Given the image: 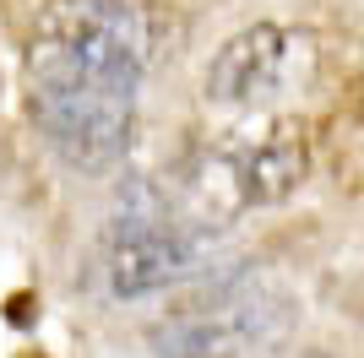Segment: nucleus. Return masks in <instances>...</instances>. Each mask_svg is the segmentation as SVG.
Segmentation results:
<instances>
[{
  "label": "nucleus",
  "mask_w": 364,
  "mask_h": 358,
  "mask_svg": "<svg viewBox=\"0 0 364 358\" xmlns=\"http://www.w3.org/2000/svg\"><path fill=\"white\" fill-rule=\"evenodd\" d=\"M316 38L294 28H245L234 33L207 65V98L228 109H267L283 92L310 87L316 76Z\"/></svg>",
  "instance_id": "20e7f679"
},
{
  "label": "nucleus",
  "mask_w": 364,
  "mask_h": 358,
  "mask_svg": "<svg viewBox=\"0 0 364 358\" xmlns=\"http://www.w3.org/2000/svg\"><path fill=\"white\" fill-rule=\"evenodd\" d=\"M359 125H364V109H359Z\"/></svg>",
  "instance_id": "39448f33"
},
{
  "label": "nucleus",
  "mask_w": 364,
  "mask_h": 358,
  "mask_svg": "<svg viewBox=\"0 0 364 358\" xmlns=\"http://www.w3.org/2000/svg\"><path fill=\"white\" fill-rule=\"evenodd\" d=\"M207 244H213V228L185 217L168 190L131 185L120 217L109 228V250H104L109 288L120 298H141V293H158L168 283H185L191 271H201Z\"/></svg>",
  "instance_id": "7ed1b4c3"
},
{
  "label": "nucleus",
  "mask_w": 364,
  "mask_h": 358,
  "mask_svg": "<svg viewBox=\"0 0 364 358\" xmlns=\"http://www.w3.org/2000/svg\"><path fill=\"white\" fill-rule=\"evenodd\" d=\"M147 65V16L131 0H49L22 60L28 114L49 152L82 174H109L131 147Z\"/></svg>",
  "instance_id": "f257e3e1"
},
{
  "label": "nucleus",
  "mask_w": 364,
  "mask_h": 358,
  "mask_svg": "<svg viewBox=\"0 0 364 358\" xmlns=\"http://www.w3.org/2000/svg\"><path fill=\"white\" fill-rule=\"evenodd\" d=\"M294 326V298L261 266H234L152 326L158 358H267Z\"/></svg>",
  "instance_id": "f03ea898"
}]
</instances>
